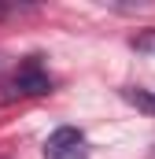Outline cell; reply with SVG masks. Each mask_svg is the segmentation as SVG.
I'll return each instance as SVG.
<instances>
[{"label":"cell","mask_w":155,"mask_h":159,"mask_svg":"<svg viewBox=\"0 0 155 159\" xmlns=\"http://www.w3.org/2000/svg\"><path fill=\"white\" fill-rule=\"evenodd\" d=\"M52 74L44 70V63H41L37 56H30V59H22L19 63V70L11 74V96H44V93H52Z\"/></svg>","instance_id":"1"},{"label":"cell","mask_w":155,"mask_h":159,"mask_svg":"<svg viewBox=\"0 0 155 159\" xmlns=\"http://www.w3.org/2000/svg\"><path fill=\"white\" fill-rule=\"evenodd\" d=\"M44 159H89V141L78 126H59L44 141Z\"/></svg>","instance_id":"2"},{"label":"cell","mask_w":155,"mask_h":159,"mask_svg":"<svg viewBox=\"0 0 155 159\" xmlns=\"http://www.w3.org/2000/svg\"><path fill=\"white\" fill-rule=\"evenodd\" d=\"M122 96L137 107V111H144V115H155V89H122Z\"/></svg>","instance_id":"3"},{"label":"cell","mask_w":155,"mask_h":159,"mask_svg":"<svg viewBox=\"0 0 155 159\" xmlns=\"http://www.w3.org/2000/svg\"><path fill=\"white\" fill-rule=\"evenodd\" d=\"M133 48H137V52H155V30L140 34V37H133Z\"/></svg>","instance_id":"4"}]
</instances>
